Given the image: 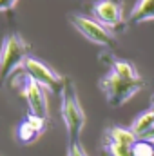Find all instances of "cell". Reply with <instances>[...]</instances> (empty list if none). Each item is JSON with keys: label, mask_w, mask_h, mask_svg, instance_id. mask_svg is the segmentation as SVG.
I'll return each instance as SVG.
<instances>
[{"label": "cell", "mask_w": 154, "mask_h": 156, "mask_svg": "<svg viewBox=\"0 0 154 156\" xmlns=\"http://www.w3.org/2000/svg\"><path fill=\"white\" fill-rule=\"evenodd\" d=\"M24 98L29 105L31 115L40 116L44 120L49 118V102H47V89H44L31 78H26L24 83Z\"/></svg>", "instance_id": "cell-6"}, {"label": "cell", "mask_w": 154, "mask_h": 156, "mask_svg": "<svg viewBox=\"0 0 154 156\" xmlns=\"http://www.w3.org/2000/svg\"><path fill=\"white\" fill-rule=\"evenodd\" d=\"M154 20V0H138L131 11V22H149Z\"/></svg>", "instance_id": "cell-10"}, {"label": "cell", "mask_w": 154, "mask_h": 156, "mask_svg": "<svg viewBox=\"0 0 154 156\" xmlns=\"http://www.w3.org/2000/svg\"><path fill=\"white\" fill-rule=\"evenodd\" d=\"M93 15L107 29H114L123 22V11L116 0H98L93 5Z\"/></svg>", "instance_id": "cell-7"}, {"label": "cell", "mask_w": 154, "mask_h": 156, "mask_svg": "<svg viewBox=\"0 0 154 156\" xmlns=\"http://www.w3.org/2000/svg\"><path fill=\"white\" fill-rule=\"evenodd\" d=\"M67 156H89V154L85 153V149L82 147V144H80V142H69Z\"/></svg>", "instance_id": "cell-15"}, {"label": "cell", "mask_w": 154, "mask_h": 156, "mask_svg": "<svg viewBox=\"0 0 154 156\" xmlns=\"http://www.w3.org/2000/svg\"><path fill=\"white\" fill-rule=\"evenodd\" d=\"M71 22L89 42H93L96 45H114V37H113L111 29H107L96 18L76 15V16L71 18Z\"/></svg>", "instance_id": "cell-5"}, {"label": "cell", "mask_w": 154, "mask_h": 156, "mask_svg": "<svg viewBox=\"0 0 154 156\" xmlns=\"http://www.w3.org/2000/svg\"><path fill=\"white\" fill-rule=\"evenodd\" d=\"M60 98H62V104H60L62 120L65 123L69 142H80V134H82V129L85 125V113H83V107L78 100L76 89L69 80L65 82V87L62 89Z\"/></svg>", "instance_id": "cell-1"}, {"label": "cell", "mask_w": 154, "mask_h": 156, "mask_svg": "<svg viewBox=\"0 0 154 156\" xmlns=\"http://www.w3.org/2000/svg\"><path fill=\"white\" fill-rule=\"evenodd\" d=\"M152 127H154V109L143 111L140 116L132 122V125H131V129H132V133L138 136V140L147 138V134L152 131Z\"/></svg>", "instance_id": "cell-9"}, {"label": "cell", "mask_w": 154, "mask_h": 156, "mask_svg": "<svg viewBox=\"0 0 154 156\" xmlns=\"http://www.w3.org/2000/svg\"><path fill=\"white\" fill-rule=\"evenodd\" d=\"M45 122L44 118L35 116V115H27L26 120L20 123L18 127V138L24 142V144H31L33 140H37L40 134L44 133L45 129Z\"/></svg>", "instance_id": "cell-8"}, {"label": "cell", "mask_w": 154, "mask_h": 156, "mask_svg": "<svg viewBox=\"0 0 154 156\" xmlns=\"http://www.w3.org/2000/svg\"><path fill=\"white\" fill-rule=\"evenodd\" d=\"M132 154L134 156H154V142L138 140L132 145Z\"/></svg>", "instance_id": "cell-13"}, {"label": "cell", "mask_w": 154, "mask_h": 156, "mask_svg": "<svg viewBox=\"0 0 154 156\" xmlns=\"http://www.w3.org/2000/svg\"><path fill=\"white\" fill-rule=\"evenodd\" d=\"M26 58H27L26 40L16 33L7 35L2 42V47H0V85L4 82H7V78L20 66H24Z\"/></svg>", "instance_id": "cell-2"}, {"label": "cell", "mask_w": 154, "mask_h": 156, "mask_svg": "<svg viewBox=\"0 0 154 156\" xmlns=\"http://www.w3.org/2000/svg\"><path fill=\"white\" fill-rule=\"evenodd\" d=\"M105 149L109 156H134L132 154V147L123 145V144H114V142H107Z\"/></svg>", "instance_id": "cell-14"}, {"label": "cell", "mask_w": 154, "mask_h": 156, "mask_svg": "<svg viewBox=\"0 0 154 156\" xmlns=\"http://www.w3.org/2000/svg\"><path fill=\"white\" fill-rule=\"evenodd\" d=\"M107 142L123 144V145L132 147L138 142V136L132 133L131 127H111V131H107Z\"/></svg>", "instance_id": "cell-11"}, {"label": "cell", "mask_w": 154, "mask_h": 156, "mask_svg": "<svg viewBox=\"0 0 154 156\" xmlns=\"http://www.w3.org/2000/svg\"><path fill=\"white\" fill-rule=\"evenodd\" d=\"M24 73L26 76L35 80L37 83H40L44 89L51 91L53 94H60L62 89L65 87V78L62 75H58L54 69H51L47 64H44L38 58H33V56H27L26 62H24Z\"/></svg>", "instance_id": "cell-4"}, {"label": "cell", "mask_w": 154, "mask_h": 156, "mask_svg": "<svg viewBox=\"0 0 154 156\" xmlns=\"http://www.w3.org/2000/svg\"><path fill=\"white\" fill-rule=\"evenodd\" d=\"M16 2H18V0H0V11H9V9H13Z\"/></svg>", "instance_id": "cell-16"}, {"label": "cell", "mask_w": 154, "mask_h": 156, "mask_svg": "<svg viewBox=\"0 0 154 156\" xmlns=\"http://www.w3.org/2000/svg\"><path fill=\"white\" fill-rule=\"evenodd\" d=\"M113 73L125 80H140V75L134 69V66H131L129 62H123V60H116L113 64Z\"/></svg>", "instance_id": "cell-12"}, {"label": "cell", "mask_w": 154, "mask_h": 156, "mask_svg": "<svg viewBox=\"0 0 154 156\" xmlns=\"http://www.w3.org/2000/svg\"><path fill=\"white\" fill-rule=\"evenodd\" d=\"M100 87L105 93L107 102L114 107H120L142 89V80H125L114 73H109L100 80Z\"/></svg>", "instance_id": "cell-3"}, {"label": "cell", "mask_w": 154, "mask_h": 156, "mask_svg": "<svg viewBox=\"0 0 154 156\" xmlns=\"http://www.w3.org/2000/svg\"><path fill=\"white\" fill-rule=\"evenodd\" d=\"M151 109H154V94L151 96Z\"/></svg>", "instance_id": "cell-17"}]
</instances>
